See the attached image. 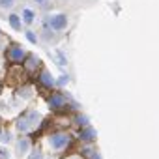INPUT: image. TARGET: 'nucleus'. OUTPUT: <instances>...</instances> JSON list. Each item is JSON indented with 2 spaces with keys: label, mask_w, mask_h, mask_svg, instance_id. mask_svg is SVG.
I'll return each mask as SVG.
<instances>
[{
  "label": "nucleus",
  "mask_w": 159,
  "mask_h": 159,
  "mask_svg": "<svg viewBox=\"0 0 159 159\" xmlns=\"http://www.w3.org/2000/svg\"><path fill=\"white\" fill-rule=\"evenodd\" d=\"M39 122H41V114L39 112H36V111H25L19 116V120H17V129L21 133H28L36 125H39Z\"/></svg>",
  "instance_id": "1"
},
{
  "label": "nucleus",
  "mask_w": 159,
  "mask_h": 159,
  "mask_svg": "<svg viewBox=\"0 0 159 159\" xmlns=\"http://www.w3.org/2000/svg\"><path fill=\"white\" fill-rule=\"evenodd\" d=\"M49 144L54 152H62L66 150L69 144H71V135L69 133H64V131H58V133H52L49 137Z\"/></svg>",
  "instance_id": "2"
},
{
  "label": "nucleus",
  "mask_w": 159,
  "mask_h": 159,
  "mask_svg": "<svg viewBox=\"0 0 159 159\" xmlns=\"http://www.w3.org/2000/svg\"><path fill=\"white\" fill-rule=\"evenodd\" d=\"M69 25V17L66 13H52L47 17V26L52 32H64Z\"/></svg>",
  "instance_id": "3"
},
{
  "label": "nucleus",
  "mask_w": 159,
  "mask_h": 159,
  "mask_svg": "<svg viewBox=\"0 0 159 159\" xmlns=\"http://www.w3.org/2000/svg\"><path fill=\"white\" fill-rule=\"evenodd\" d=\"M8 58L11 62H21V60L26 58V51L23 47H19V45H13V47L8 49Z\"/></svg>",
  "instance_id": "4"
},
{
  "label": "nucleus",
  "mask_w": 159,
  "mask_h": 159,
  "mask_svg": "<svg viewBox=\"0 0 159 159\" xmlns=\"http://www.w3.org/2000/svg\"><path fill=\"white\" fill-rule=\"evenodd\" d=\"M66 96L64 94H52L49 99H47V103H49V107L51 109H62L64 105H66Z\"/></svg>",
  "instance_id": "5"
},
{
  "label": "nucleus",
  "mask_w": 159,
  "mask_h": 159,
  "mask_svg": "<svg viewBox=\"0 0 159 159\" xmlns=\"http://www.w3.org/2000/svg\"><path fill=\"white\" fill-rule=\"evenodd\" d=\"M81 140L83 142H94L96 139H98V133H96V129L92 127V125H88V127H84L83 131H81Z\"/></svg>",
  "instance_id": "6"
},
{
  "label": "nucleus",
  "mask_w": 159,
  "mask_h": 159,
  "mask_svg": "<svg viewBox=\"0 0 159 159\" xmlns=\"http://www.w3.org/2000/svg\"><path fill=\"white\" fill-rule=\"evenodd\" d=\"M39 81H41V84H43L45 88H52V86L56 84V81L52 79V75H51L49 69H43V71L39 73Z\"/></svg>",
  "instance_id": "7"
},
{
  "label": "nucleus",
  "mask_w": 159,
  "mask_h": 159,
  "mask_svg": "<svg viewBox=\"0 0 159 159\" xmlns=\"http://www.w3.org/2000/svg\"><path fill=\"white\" fill-rule=\"evenodd\" d=\"M30 148H32L30 139H19L15 152H17V155H25V153H28V152H30Z\"/></svg>",
  "instance_id": "8"
},
{
  "label": "nucleus",
  "mask_w": 159,
  "mask_h": 159,
  "mask_svg": "<svg viewBox=\"0 0 159 159\" xmlns=\"http://www.w3.org/2000/svg\"><path fill=\"white\" fill-rule=\"evenodd\" d=\"M8 23H10V26H11L13 30H21V28H23V19H21L19 15H15V13H10Z\"/></svg>",
  "instance_id": "9"
},
{
  "label": "nucleus",
  "mask_w": 159,
  "mask_h": 159,
  "mask_svg": "<svg viewBox=\"0 0 159 159\" xmlns=\"http://www.w3.org/2000/svg\"><path fill=\"white\" fill-rule=\"evenodd\" d=\"M34 19H36V13H34L30 8H25V10H23V23L32 25V23H34Z\"/></svg>",
  "instance_id": "10"
},
{
  "label": "nucleus",
  "mask_w": 159,
  "mask_h": 159,
  "mask_svg": "<svg viewBox=\"0 0 159 159\" xmlns=\"http://www.w3.org/2000/svg\"><path fill=\"white\" fill-rule=\"evenodd\" d=\"M28 60H26V67L32 71V69H36V67H39V64H41V60L36 56V54H30V56H26Z\"/></svg>",
  "instance_id": "11"
},
{
  "label": "nucleus",
  "mask_w": 159,
  "mask_h": 159,
  "mask_svg": "<svg viewBox=\"0 0 159 159\" xmlns=\"http://www.w3.org/2000/svg\"><path fill=\"white\" fill-rule=\"evenodd\" d=\"M13 140V133L11 131H2V133H0V142H2V144H10Z\"/></svg>",
  "instance_id": "12"
},
{
  "label": "nucleus",
  "mask_w": 159,
  "mask_h": 159,
  "mask_svg": "<svg viewBox=\"0 0 159 159\" xmlns=\"http://www.w3.org/2000/svg\"><path fill=\"white\" fill-rule=\"evenodd\" d=\"M19 98H23V99H30V98H32V88H30V86L21 88V90H19Z\"/></svg>",
  "instance_id": "13"
},
{
  "label": "nucleus",
  "mask_w": 159,
  "mask_h": 159,
  "mask_svg": "<svg viewBox=\"0 0 159 159\" xmlns=\"http://www.w3.org/2000/svg\"><path fill=\"white\" fill-rule=\"evenodd\" d=\"M75 122L79 124V125H83V127H88L90 124H88V116H84V114H79L77 118H75Z\"/></svg>",
  "instance_id": "14"
},
{
  "label": "nucleus",
  "mask_w": 159,
  "mask_h": 159,
  "mask_svg": "<svg viewBox=\"0 0 159 159\" xmlns=\"http://www.w3.org/2000/svg\"><path fill=\"white\" fill-rule=\"evenodd\" d=\"M28 159H45V155H43V152H41L39 148H36V150H32V152H30Z\"/></svg>",
  "instance_id": "15"
},
{
  "label": "nucleus",
  "mask_w": 159,
  "mask_h": 159,
  "mask_svg": "<svg viewBox=\"0 0 159 159\" xmlns=\"http://www.w3.org/2000/svg\"><path fill=\"white\" fill-rule=\"evenodd\" d=\"M15 6V0H0V8L2 10H10Z\"/></svg>",
  "instance_id": "16"
},
{
  "label": "nucleus",
  "mask_w": 159,
  "mask_h": 159,
  "mask_svg": "<svg viewBox=\"0 0 159 159\" xmlns=\"http://www.w3.org/2000/svg\"><path fill=\"white\" fill-rule=\"evenodd\" d=\"M67 81H69V77H67V75H60V77H58V81H56V86H66Z\"/></svg>",
  "instance_id": "17"
},
{
  "label": "nucleus",
  "mask_w": 159,
  "mask_h": 159,
  "mask_svg": "<svg viewBox=\"0 0 159 159\" xmlns=\"http://www.w3.org/2000/svg\"><path fill=\"white\" fill-rule=\"evenodd\" d=\"M25 34H26V39H28L30 43H38V38H36V34H34L32 30H26Z\"/></svg>",
  "instance_id": "18"
},
{
  "label": "nucleus",
  "mask_w": 159,
  "mask_h": 159,
  "mask_svg": "<svg viewBox=\"0 0 159 159\" xmlns=\"http://www.w3.org/2000/svg\"><path fill=\"white\" fill-rule=\"evenodd\" d=\"M56 58H58V62H60V66H66L67 64V60H66V56L60 52V51H56Z\"/></svg>",
  "instance_id": "19"
},
{
  "label": "nucleus",
  "mask_w": 159,
  "mask_h": 159,
  "mask_svg": "<svg viewBox=\"0 0 159 159\" xmlns=\"http://www.w3.org/2000/svg\"><path fill=\"white\" fill-rule=\"evenodd\" d=\"M0 159H10V153H8V150H0Z\"/></svg>",
  "instance_id": "20"
},
{
  "label": "nucleus",
  "mask_w": 159,
  "mask_h": 159,
  "mask_svg": "<svg viewBox=\"0 0 159 159\" xmlns=\"http://www.w3.org/2000/svg\"><path fill=\"white\" fill-rule=\"evenodd\" d=\"M34 2H36V4H43V2H45V0H34Z\"/></svg>",
  "instance_id": "21"
}]
</instances>
